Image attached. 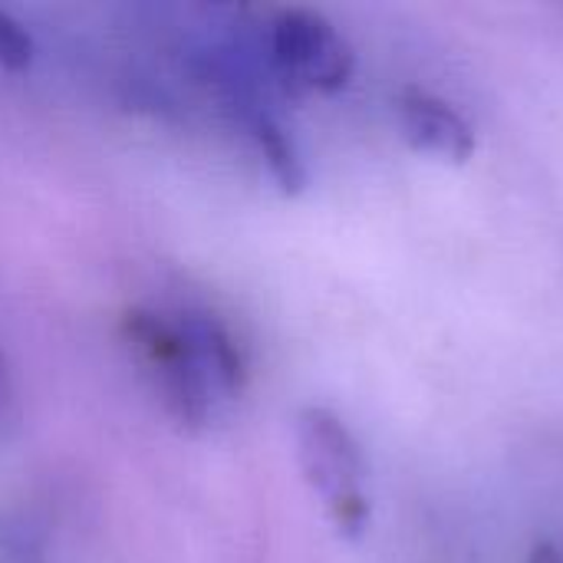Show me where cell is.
<instances>
[{
	"instance_id": "obj_1",
	"label": "cell",
	"mask_w": 563,
	"mask_h": 563,
	"mask_svg": "<svg viewBox=\"0 0 563 563\" xmlns=\"http://www.w3.org/2000/svg\"><path fill=\"white\" fill-rule=\"evenodd\" d=\"M122 340L158 399L162 412L181 432H201L214 416V393L175 317L132 307L122 317Z\"/></svg>"
},
{
	"instance_id": "obj_10",
	"label": "cell",
	"mask_w": 563,
	"mask_h": 563,
	"mask_svg": "<svg viewBox=\"0 0 563 563\" xmlns=\"http://www.w3.org/2000/svg\"><path fill=\"white\" fill-rule=\"evenodd\" d=\"M528 563H563V551L551 541H541L531 554H528Z\"/></svg>"
},
{
	"instance_id": "obj_6",
	"label": "cell",
	"mask_w": 563,
	"mask_h": 563,
	"mask_svg": "<svg viewBox=\"0 0 563 563\" xmlns=\"http://www.w3.org/2000/svg\"><path fill=\"white\" fill-rule=\"evenodd\" d=\"M234 109L241 112V122L247 125V135L254 139V145H257L267 172L280 185V191L300 195L307 188V168H303V158L290 139V132L261 102L247 99L244 92H234Z\"/></svg>"
},
{
	"instance_id": "obj_3",
	"label": "cell",
	"mask_w": 563,
	"mask_h": 563,
	"mask_svg": "<svg viewBox=\"0 0 563 563\" xmlns=\"http://www.w3.org/2000/svg\"><path fill=\"white\" fill-rule=\"evenodd\" d=\"M271 56H274V66L284 73V79L303 89H320V92L343 89L356 66L350 43L333 30V23L300 7L280 10L274 16Z\"/></svg>"
},
{
	"instance_id": "obj_8",
	"label": "cell",
	"mask_w": 563,
	"mask_h": 563,
	"mask_svg": "<svg viewBox=\"0 0 563 563\" xmlns=\"http://www.w3.org/2000/svg\"><path fill=\"white\" fill-rule=\"evenodd\" d=\"M33 36L20 20H13L7 10H0V66L10 73H20L33 63Z\"/></svg>"
},
{
	"instance_id": "obj_7",
	"label": "cell",
	"mask_w": 563,
	"mask_h": 563,
	"mask_svg": "<svg viewBox=\"0 0 563 563\" xmlns=\"http://www.w3.org/2000/svg\"><path fill=\"white\" fill-rule=\"evenodd\" d=\"M0 563H49V534L36 515L0 505Z\"/></svg>"
},
{
	"instance_id": "obj_9",
	"label": "cell",
	"mask_w": 563,
	"mask_h": 563,
	"mask_svg": "<svg viewBox=\"0 0 563 563\" xmlns=\"http://www.w3.org/2000/svg\"><path fill=\"white\" fill-rule=\"evenodd\" d=\"M20 419H23V409H20L16 379H13L7 356L0 353V445H7L20 432Z\"/></svg>"
},
{
	"instance_id": "obj_5",
	"label": "cell",
	"mask_w": 563,
	"mask_h": 563,
	"mask_svg": "<svg viewBox=\"0 0 563 563\" xmlns=\"http://www.w3.org/2000/svg\"><path fill=\"white\" fill-rule=\"evenodd\" d=\"M402 129L412 145L442 155L449 162H468L475 152V129L472 122L445 99L422 92V89H406L402 92Z\"/></svg>"
},
{
	"instance_id": "obj_4",
	"label": "cell",
	"mask_w": 563,
	"mask_h": 563,
	"mask_svg": "<svg viewBox=\"0 0 563 563\" xmlns=\"http://www.w3.org/2000/svg\"><path fill=\"white\" fill-rule=\"evenodd\" d=\"M214 399H234L244 393L247 386V356L244 346L238 343V336L231 333V327L211 313V310H181L175 313Z\"/></svg>"
},
{
	"instance_id": "obj_2",
	"label": "cell",
	"mask_w": 563,
	"mask_h": 563,
	"mask_svg": "<svg viewBox=\"0 0 563 563\" xmlns=\"http://www.w3.org/2000/svg\"><path fill=\"white\" fill-rule=\"evenodd\" d=\"M297 459L303 478L323 498L333 528L343 538H360L369 525V501L363 495V455L343 419L323 406L300 409Z\"/></svg>"
}]
</instances>
